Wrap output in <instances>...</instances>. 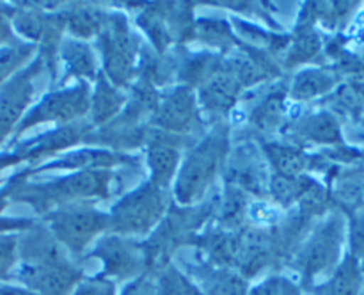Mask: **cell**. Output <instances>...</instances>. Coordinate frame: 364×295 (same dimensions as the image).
I'll use <instances>...</instances> for the list:
<instances>
[{
    "label": "cell",
    "mask_w": 364,
    "mask_h": 295,
    "mask_svg": "<svg viewBox=\"0 0 364 295\" xmlns=\"http://www.w3.org/2000/svg\"><path fill=\"white\" fill-rule=\"evenodd\" d=\"M23 174L11 178L6 183L9 201L27 203L38 213L48 215L57 208L85 203L91 198H105L110 194V173L102 169L78 171L60 180L46 183H28Z\"/></svg>",
    "instance_id": "6da1fadb"
},
{
    "label": "cell",
    "mask_w": 364,
    "mask_h": 295,
    "mask_svg": "<svg viewBox=\"0 0 364 295\" xmlns=\"http://www.w3.org/2000/svg\"><path fill=\"white\" fill-rule=\"evenodd\" d=\"M228 148V128L217 127L187 153L174 183V198L181 206H194L205 198L220 166L226 162Z\"/></svg>",
    "instance_id": "7a4b0ae2"
},
{
    "label": "cell",
    "mask_w": 364,
    "mask_h": 295,
    "mask_svg": "<svg viewBox=\"0 0 364 295\" xmlns=\"http://www.w3.org/2000/svg\"><path fill=\"white\" fill-rule=\"evenodd\" d=\"M167 191L151 181L128 192L109 213V231L121 237H142L162 222L167 213Z\"/></svg>",
    "instance_id": "3957f363"
},
{
    "label": "cell",
    "mask_w": 364,
    "mask_h": 295,
    "mask_svg": "<svg viewBox=\"0 0 364 295\" xmlns=\"http://www.w3.org/2000/svg\"><path fill=\"white\" fill-rule=\"evenodd\" d=\"M343 237L345 222L340 213L331 215L309 235L308 242L295 256V269L301 274L304 286L315 283L323 274H333L336 270L340 265Z\"/></svg>",
    "instance_id": "277c9868"
},
{
    "label": "cell",
    "mask_w": 364,
    "mask_h": 295,
    "mask_svg": "<svg viewBox=\"0 0 364 295\" xmlns=\"http://www.w3.org/2000/svg\"><path fill=\"white\" fill-rule=\"evenodd\" d=\"M105 77L116 87H127L137 71L139 43L123 14H110L100 32Z\"/></svg>",
    "instance_id": "5b68a950"
},
{
    "label": "cell",
    "mask_w": 364,
    "mask_h": 295,
    "mask_svg": "<svg viewBox=\"0 0 364 295\" xmlns=\"http://www.w3.org/2000/svg\"><path fill=\"white\" fill-rule=\"evenodd\" d=\"M45 222L59 244L75 254L84 251L100 233L109 231V215L87 203L53 210L45 215Z\"/></svg>",
    "instance_id": "8992f818"
},
{
    "label": "cell",
    "mask_w": 364,
    "mask_h": 295,
    "mask_svg": "<svg viewBox=\"0 0 364 295\" xmlns=\"http://www.w3.org/2000/svg\"><path fill=\"white\" fill-rule=\"evenodd\" d=\"M91 109V95L85 84L73 85L68 89H57L43 96L36 105L25 112L23 119L14 130L13 139L16 141L20 135L31 128L45 123H71L84 116Z\"/></svg>",
    "instance_id": "52a82bcc"
},
{
    "label": "cell",
    "mask_w": 364,
    "mask_h": 295,
    "mask_svg": "<svg viewBox=\"0 0 364 295\" xmlns=\"http://www.w3.org/2000/svg\"><path fill=\"white\" fill-rule=\"evenodd\" d=\"M45 64V59L38 53V57H34L28 66H25L0 89V146L13 137L25 112L31 109V102L36 92L34 78Z\"/></svg>",
    "instance_id": "ba28073f"
},
{
    "label": "cell",
    "mask_w": 364,
    "mask_h": 295,
    "mask_svg": "<svg viewBox=\"0 0 364 295\" xmlns=\"http://www.w3.org/2000/svg\"><path fill=\"white\" fill-rule=\"evenodd\" d=\"M198 95L188 85H178L159 100L153 123L162 132L174 135H191L199 123Z\"/></svg>",
    "instance_id": "9c48e42d"
},
{
    "label": "cell",
    "mask_w": 364,
    "mask_h": 295,
    "mask_svg": "<svg viewBox=\"0 0 364 295\" xmlns=\"http://www.w3.org/2000/svg\"><path fill=\"white\" fill-rule=\"evenodd\" d=\"M21 286L36 295H71L80 283L82 272L70 262L46 265H18L14 274Z\"/></svg>",
    "instance_id": "30bf717a"
},
{
    "label": "cell",
    "mask_w": 364,
    "mask_h": 295,
    "mask_svg": "<svg viewBox=\"0 0 364 295\" xmlns=\"http://www.w3.org/2000/svg\"><path fill=\"white\" fill-rule=\"evenodd\" d=\"M92 256L102 259L103 269H105V276L103 277H119V279H127V277H139L144 274L146 269V256L142 245L134 244V242L127 240V237L121 235H107L102 237L96 244Z\"/></svg>",
    "instance_id": "8fae6325"
},
{
    "label": "cell",
    "mask_w": 364,
    "mask_h": 295,
    "mask_svg": "<svg viewBox=\"0 0 364 295\" xmlns=\"http://www.w3.org/2000/svg\"><path fill=\"white\" fill-rule=\"evenodd\" d=\"M244 89L235 63H220V68L199 87L198 103L210 116H224L235 107Z\"/></svg>",
    "instance_id": "7c38bea8"
},
{
    "label": "cell",
    "mask_w": 364,
    "mask_h": 295,
    "mask_svg": "<svg viewBox=\"0 0 364 295\" xmlns=\"http://www.w3.org/2000/svg\"><path fill=\"white\" fill-rule=\"evenodd\" d=\"M181 135L156 132L148 139V166L151 173V183L167 191L171 181L176 178L180 171V139Z\"/></svg>",
    "instance_id": "4fadbf2b"
},
{
    "label": "cell",
    "mask_w": 364,
    "mask_h": 295,
    "mask_svg": "<svg viewBox=\"0 0 364 295\" xmlns=\"http://www.w3.org/2000/svg\"><path fill=\"white\" fill-rule=\"evenodd\" d=\"M297 139L316 144H340L341 130L338 121L329 112H316L308 117H302L294 127Z\"/></svg>",
    "instance_id": "5bb4252c"
},
{
    "label": "cell",
    "mask_w": 364,
    "mask_h": 295,
    "mask_svg": "<svg viewBox=\"0 0 364 295\" xmlns=\"http://www.w3.org/2000/svg\"><path fill=\"white\" fill-rule=\"evenodd\" d=\"M364 269L352 254H347L322 288V295H361Z\"/></svg>",
    "instance_id": "9a60e30c"
},
{
    "label": "cell",
    "mask_w": 364,
    "mask_h": 295,
    "mask_svg": "<svg viewBox=\"0 0 364 295\" xmlns=\"http://www.w3.org/2000/svg\"><path fill=\"white\" fill-rule=\"evenodd\" d=\"M124 95L119 87L112 84L105 75H100L98 84H96L95 95L91 96V121L92 124H105L116 114L119 112L121 107L124 105Z\"/></svg>",
    "instance_id": "2e32d148"
},
{
    "label": "cell",
    "mask_w": 364,
    "mask_h": 295,
    "mask_svg": "<svg viewBox=\"0 0 364 295\" xmlns=\"http://www.w3.org/2000/svg\"><path fill=\"white\" fill-rule=\"evenodd\" d=\"M338 78L331 71L322 70V68H309L302 70L301 73L295 75L294 84H291L290 96L297 102H308V100L322 96L329 92L336 85Z\"/></svg>",
    "instance_id": "e0dca14e"
},
{
    "label": "cell",
    "mask_w": 364,
    "mask_h": 295,
    "mask_svg": "<svg viewBox=\"0 0 364 295\" xmlns=\"http://www.w3.org/2000/svg\"><path fill=\"white\" fill-rule=\"evenodd\" d=\"M203 295H247V279L230 267H212L201 274Z\"/></svg>",
    "instance_id": "ac0fdd59"
},
{
    "label": "cell",
    "mask_w": 364,
    "mask_h": 295,
    "mask_svg": "<svg viewBox=\"0 0 364 295\" xmlns=\"http://www.w3.org/2000/svg\"><path fill=\"white\" fill-rule=\"evenodd\" d=\"M263 149H265L267 160L276 171L274 174L297 178L302 176L306 167L309 166V156L301 148H295V146L265 144Z\"/></svg>",
    "instance_id": "d6986e66"
},
{
    "label": "cell",
    "mask_w": 364,
    "mask_h": 295,
    "mask_svg": "<svg viewBox=\"0 0 364 295\" xmlns=\"http://www.w3.org/2000/svg\"><path fill=\"white\" fill-rule=\"evenodd\" d=\"M36 45L16 39L11 45L0 48V89L11 80L16 73H20L25 66L32 63L36 53Z\"/></svg>",
    "instance_id": "ffe728a7"
},
{
    "label": "cell",
    "mask_w": 364,
    "mask_h": 295,
    "mask_svg": "<svg viewBox=\"0 0 364 295\" xmlns=\"http://www.w3.org/2000/svg\"><path fill=\"white\" fill-rule=\"evenodd\" d=\"M60 55L71 75L85 78L96 77V59L87 43L78 41V39H68L60 45Z\"/></svg>",
    "instance_id": "44dd1931"
},
{
    "label": "cell",
    "mask_w": 364,
    "mask_h": 295,
    "mask_svg": "<svg viewBox=\"0 0 364 295\" xmlns=\"http://www.w3.org/2000/svg\"><path fill=\"white\" fill-rule=\"evenodd\" d=\"M284 117V92L274 91L267 95L251 114L252 127L259 132H272L274 128L283 123Z\"/></svg>",
    "instance_id": "7402d4cb"
},
{
    "label": "cell",
    "mask_w": 364,
    "mask_h": 295,
    "mask_svg": "<svg viewBox=\"0 0 364 295\" xmlns=\"http://www.w3.org/2000/svg\"><path fill=\"white\" fill-rule=\"evenodd\" d=\"M107 14L102 9H96L92 6H77L68 13V28L73 32L77 38H91L100 36L103 25L107 21Z\"/></svg>",
    "instance_id": "603a6c76"
},
{
    "label": "cell",
    "mask_w": 364,
    "mask_h": 295,
    "mask_svg": "<svg viewBox=\"0 0 364 295\" xmlns=\"http://www.w3.org/2000/svg\"><path fill=\"white\" fill-rule=\"evenodd\" d=\"M311 178L302 174L297 178L281 176V174H272L269 181V192L274 198V201L279 203L281 206H290L299 201L302 192L309 185Z\"/></svg>",
    "instance_id": "cb8c5ba5"
},
{
    "label": "cell",
    "mask_w": 364,
    "mask_h": 295,
    "mask_svg": "<svg viewBox=\"0 0 364 295\" xmlns=\"http://www.w3.org/2000/svg\"><path fill=\"white\" fill-rule=\"evenodd\" d=\"M156 295H203L180 270L167 267L156 277Z\"/></svg>",
    "instance_id": "d4e9b609"
},
{
    "label": "cell",
    "mask_w": 364,
    "mask_h": 295,
    "mask_svg": "<svg viewBox=\"0 0 364 295\" xmlns=\"http://www.w3.org/2000/svg\"><path fill=\"white\" fill-rule=\"evenodd\" d=\"M18 237L20 233H0V284L13 279L20 265Z\"/></svg>",
    "instance_id": "484cf974"
},
{
    "label": "cell",
    "mask_w": 364,
    "mask_h": 295,
    "mask_svg": "<svg viewBox=\"0 0 364 295\" xmlns=\"http://www.w3.org/2000/svg\"><path fill=\"white\" fill-rule=\"evenodd\" d=\"M320 52V38L315 31H311V27L301 28V32L295 38L294 46L290 48L288 53V66H295V64H302L306 60L313 59L316 53Z\"/></svg>",
    "instance_id": "4316f807"
},
{
    "label": "cell",
    "mask_w": 364,
    "mask_h": 295,
    "mask_svg": "<svg viewBox=\"0 0 364 295\" xmlns=\"http://www.w3.org/2000/svg\"><path fill=\"white\" fill-rule=\"evenodd\" d=\"M350 254L364 269V208L355 210L350 219Z\"/></svg>",
    "instance_id": "83f0119b"
},
{
    "label": "cell",
    "mask_w": 364,
    "mask_h": 295,
    "mask_svg": "<svg viewBox=\"0 0 364 295\" xmlns=\"http://www.w3.org/2000/svg\"><path fill=\"white\" fill-rule=\"evenodd\" d=\"M7 205H9V195H7L6 187H2L0 188V233H21L23 230H27L31 220L4 217Z\"/></svg>",
    "instance_id": "f1b7e54d"
},
{
    "label": "cell",
    "mask_w": 364,
    "mask_h": 295,
    "mask_svg": "<svg viewBox=\"0 0 364 295\" xmlns=\"http://www.w3.org/2000/svg\"><path fill=\"white\" fill-rule=\"evenodd\" d=\"M71 295H116V291L112 281L102 276L80 281Z\"/></svg>",
    "instance_id": "f546056e"
},
{
    "label": "cell",
    "mask_w": 364,
    "mask_h": 295,
    "mask_svg": "<svg viewBox=\"0 0 364 295\" xmlns=\"http://www.w3.org/2000/svg\"><path fill=\"white\" fill-rule=\"evenodd\" d=\"M13 16L14 6L0 2V48L6 45H11V43H14L16 39H20L16 36V32H14Z\"/></svg>",
    "instance_id": "4dcf8cb0"
},
{
    "label": "cell",
    "mask_w": 364,
    "mask_h": 295,
    "mask_svg": "<svg viewBox=\"0 0 364 295\" xmlns=\"http://www.w3.org/2000/svg\"><path fill=\"white\" fill-rule=\"evenodd\" d=\"M121 295H156V279L144 272L142 276L132 279L123 288Z\"/></svg>",
    "instance_id": "1f68e13d"
},
{
    "label": "cell",
    "mask_w": 364,
    "mask_h": 295,
    "mask_svg": "<svg viewBox=\"0 0 364 295\" xmlns=\"http://www.w3.org/2000/svg\"><path fill=\"white\" fill-rule=\"evenodd\" d=\"M281 277H272V279L263 281L256 288H252L247 295H279L281 291Z\"/></svg>",
    "instance_id": "d6a6232c"
},
{
    "label": "cell",
    "mask_w": 364,
    "mask_h": 295,
    "mask_svg": "<svg viewBox=\"0 0 364 295\" xmlns=\"http://www.w3.org/2000/svg\"><path fill=\"white\" fill-rule=\"evenodd\" d=\"M0 295H36L25 286H14V284H0Z\"/></svg>",
    "instance_id": "836d02e7"
},
{
    "label": "cell",
    "mask_w": 364,
    "mask_h": 295,
    "mask_svg": "<svg viewBox=\"0 0 364 295\" xmlns=\"http://www.w3.org/2000/svg\"><path fill=\"white\" fill-rule=\"evenodd\" d=\"M279 295H301V294H299V290H297V286H295V284H291L290 281L283 279V281H281Z\"/></svg>",
    "instance_id": "e575fe53"
}]
</instances>
